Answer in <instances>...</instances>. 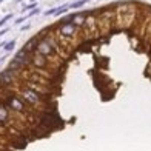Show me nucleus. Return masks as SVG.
I'll use <instances>...</instances> for the list:
<instances>
[{
    "label": "nucleus",
    "mask_w": 151,
    "mask_h": 151,
    "mask_svg": "<svg viewBox=\"0 0 151 151\" xmlns=\"http://www.w3.org/2000/svg\"><path fill=\"white\" fill-rule=\"evenodd\" d=\"M14 45H16V42H14V40H13V42H9V43H6V45H5V50H6V51H11V50L14 48Z\"/></svg>",
    "instance_id": "nucleus-1"
},
{
    "label": "nucleus",
    "mask_w": 151,
    "mask_h": 151,
    "mask_svg": "<svg viewBox=\"0 0 151 151\" xmlns=\"http://www.w3.org/2000/svg\"><path fill=\"white\" fill-rule=\"evenodd\" d=\"M9 19H11V16H6V17H3V19H2V20H0V26H3V25H5V23H6V22H8V20H9Z\"/></svg>",
    "instance_id": "nucleus-2"
}]
</instances>
